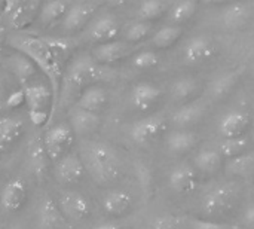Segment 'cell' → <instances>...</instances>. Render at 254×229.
Segmentation results:
<instances>
[{
	"label": "cell",
	"instance_id": "1",
	"mask_svg": "<svg viewBox=\"0 0 254 229\" xmlns=\"http://www.w3.org/2000/svg\"><path fill=\"white\" fill-rule=\"evenodd\" d=\"M7 45L13 48L16 52H21L25 57H28L36 64V67L40 69L48 76L54 94V106H52L54 110L55 103H58L61 77H63L58 49L54 48L48 40L30 34H13L7 39Z\"/></svg>",
	"mask_w": 254,
	"mask_h": 229
},
{
	"label": "cell",
	"instance_id": "2",
	"mask_svg": "<svg viewBox=\"0 0 254 229\" xmlns=\"http://www.w3.org/2000/svg\"><path fill=\"white\" fill-rule=\"evenodd\" d=\"M107 76V69L97 63L92 55H80L74 58L68 67L65 69L63 77H61V86H60V103L61 106H65L68 103H73L74 98L80 95V92L94 85L98 80H104Z\"/></svg>",
	"mask_w": 254,
	"mask_h": 229
},
{
	"label": "cell",
	"instance_id": "3",
	"mask_svg": "<svg viewBox=\"0 0 254 229\" xmlns=\"http://www.w3.org/2000/svg\"><path fill=\"white\" fill-rule=\"evenodd\" d=\"M83 165L91 177L101 185L115 182L119 174V159L113 148L101 142H88L83 146Z\"/></svg>",
	"mask_w": 254,
	"mask_h": 229
},
{
	"label": "cell",
	"instance_id": "4",
	"mask_svg": "<svg viewBox=\"0 0 254 229\" xmlns=\"http://www.w3.org/2000/svg\"><path fill=\"white\" fill-rule=\"evenodd\" d=\"M74 142V133L68 124H58L43 136V146L48 158L54 162L61 159Z\"/></svg>",
	"mask_w": 254,
	"mask_h": 229
},
{
	"label": "cell",
	"instance_id": "5",
	"mask_svg": "<svg viewBox=\"0 0 254 229\" xmlns=\"http://www.w3.org/2000/svg\"><path fill=\"white\" fill-rule=\"evenodd\" d=\"M132 45L134 43H129L127 40H110L104 43H97L91 51V55L97 63L107 66V64L118 63L127 58L128 55H131L134 51Z\"/></svg>",
	"mask_w": 254,
	"mask_h": 229
},
{
	"label": "cell",
	"instance_id": "6",
	"mask_svg": "<svg viewBox=\"0 0 254 229\" xmlns=\"http://www.w3.org/2000/svg\"><path fill=\"white\" fill-rule=\"evenodd\" d=\"M216 54L214 42L207 36H195L189 39L183 48V61L188 66H198L211 60Z\"/></svg>",
	"mask_w": 254,
	"mask_h": 229
},
{
	"label": "cell",
	"instance_id": "7",
	"mask_svg": "<svg viewBox=\"0 0 254 229\" xmlns=\"http://www.w3.org/2000/svg\"><path fill=\"white\" fill-rule=\"evenodd\" d=\"M165 128V118L162 115H150L138 119L131 127V139L138 145H146L158 139Z\"/></svg>",
	"mask_w": 254,
	"mask_h": 229
},
{
	"label": "cell",
	"instance_id": "8",
	"mask_svg": "<svg viewBox=\"0 0 254 229\" xmlns=\"http://www.w3.org/2000/svg\"><path fill=\"white\" fill-rule=\"evenodd\" d=\"M58 204L65 219H70L74 222L86 219L91 213L89 201L86 200L85 195L76 191H64L58 198Z\"/></svg>",
	"mask_w": 254,
	"mask_h": 229
},
{
	"label": "cell",
	"instance_id": "9",
	"mask_svg": "<svg viewBox=\"0 0 254 229\" xmlns=\"http://www.w3.org/2000/svg\"><path fill=\"white\" fill-rule=\"evenodd\" d=\"M28 188L24 179L15 177L4 185L0 194V206L7 213L18 212L27 201Z\"/></svg>",
	"mask_w": 254,
	"mask_h": 229
},
{
	"label": "cell",
	"instance_id": "10",
	"mask_svg": "<svg viewBox=\"0 0 254 229\" xmlns=\"http://www.w3.org/2000/svg\"><path fill=\"white\" fill-rule=\"evenodd\" d=\"M55 179L61 185H74L85 174L83 161L76 153H67L57 161L55 165Z\"/></svg>",
	"mask_w": 254,
	"mask_h": 229
},
{
	"label": "cell",
	"instance_id": "11",
	"mask_svg": "<svg viewBox=\"0 0 254 229\" xmlns=\"http://www.w3.org/2000/svg\"><path fill=\"white\" fill-rule=\"evenodd\" d=\"M118 34H119V22L110 13H104V15L95 18L94 21H91V24L86 30L88 39L95 43H104V42L115 40V37Z\"/></svg>",
	"mask_w": 254,
	"mask_h": 229
},
{
	"label": "cell",
	"instance_id": "12",
	"mask_svg": "<svg viewBox=\"0 0 254 229\" xmlns=\"http://www.w3.org/2000/svg\"><path fill=\"white\" fill-rule=\"evenodd\" d=\"M237 192L231 185H220L211 189L202 200V210L207 215H219L232 206Z\"/></svg>",
	"mask_w": 254,
	"mask_h": 229
},
{
	"label": "cell",
	"instance_id": "13",
	"mask_svg": "<svg viewBox=\"0 0 254 229\" xmlns=\"http://www.w3.org/2000/svg\"><path fill=\"white\" fill-rule=\"evenodd\" d=\"M68 125L71 127L74 136H88L98 130L101 125V118L95 112H89L73 106L68 112Z\"/></svg>",
	"mask_w": 254,
	"mask_h": 229
},
{
	"label": "cell",
	"instance_id": "14",
	"mask_svg": "<svg viewBox=\"0 0 254 229\" xmlns=\"http://www.w3.org/2000/svg\"><path fill=\"white\" fill-rule=\"evenodd\" d=\"M250 125V115L243 110H231L226 112L219 124H217V131L223 139H232V137H240L243 133L247 130Z\"/></svg>",
	"mask_w": 254,
	"mask_h": 229
},
{
	"label": "cell",
	"instance_id": "15",
	"mask_svg": "<svg viewBox=\"0 0 254 229\" xmlns=\"http://www.w3.org/2000/svg\"><path fill=\"white\" fill-rule=\"evenodd\" d=\"M95 12V6L92 3H74L70 7H67L64 16H63V28L65 31H79L83 28L92 18Z\"/></svg>",
	"mask_w": 254,
	"mask_h": 229
},
{
	"label": "cell",
	"instance_id": "16",
	"mask_svg": "<svg viewBox=\"0 0 254 229\" xmlns=\"http://www.w3.org/2000/svg\"><path fill=\"white\" fill-rule=\"evenodd\" d=\"M207 110V104L202 100H196L188 104H183L182 107H179L174 115H173V124L179 128V130H186L195 124H198L202 116L205 115Z\"/></svg>",
	"mask_w": 254,
	"mask_h": 229
},
{
	"label": "cell",
	"instance_id": "17",
	"mask_svg": "<svg viewBox=\"0 0 254 229\" xmlns=\"http://www.w3.org/2000/svg\"><path fill=\"white\" fill-rule=\"evenodd\" d=\"M170 188L177 194H188L196 188V173L189 164H180L168 176Z\"/></svg>",
	"mask_w": 254,
	"mask_h": 229
},
{
	"label": "cell",
	"instance_id": "18",
	"mask_svg": "<svg viewBox=\"0 0 254 229\" xmlns=\"http://www.w3.org/2000/svg\"><path fill=\"white\" fill-rule=\"evenodd\" d=\"M24 95H25V104L28 110H48V107L54 106V94L49 86L45 83H34V85H25Z\"/></svg>",
	"mask_w": 254,
	"mask_h": 229
},
{
	"label": "cell",
	"instance_id": "19",
	"mask_svg": "<svg viewBox=\"0 0 254 229\" xmlns=\"http://www.w3.org/2000/svg\"><path fill=\"white\" fill-rule=\"evenodd\" d=\"M39 221L45 229H58L65 224V216L61 212L60 204L49 195H45L39 206Z\"/></svg>",
	"mask_w": 254,
	"mask_h": 229
},
{
	"label": "cell",
	"instance_id": "20",
	"mask_svg": "<svg viewBox=\"0 0 254 229\" xmlns=\"http://www.w3.org/2000/svg\"><path fill=\"white\" fill-rule=\"evenodd\" d=\"M161 97V89L150 82H140L131 91V104L137 110L150 109Z\"/></svg>",
	"mask_w": 254,
	"mask_h": 229
},
{
	"label": "cell",
	"instance_id": "21",
	"mask_svg": "<svg viewBox=\"0 0 254 229\" xmlns=\"http://www.w3.org/2000/svg\"><path fill=\"white\" fill-rule=\"evenodd\" d=\"M6 63H7L10 73L16 77V80L22 86L27 85V82L36 75V70H37L36 64L21 52H15L13 55L7 57Z\"/></svg>",
	"mask_w": 254,
	"mask_h": 229
},
{
	"label": "cell",
	"instance_id": "22",
	"mask_svg": "<svg viewBox=\"0 0 254 229\" xmlns=\"http://www.w3.org/2000/svg\"><path fill=\"white\" fill-rule=\"evenodd\" d=\"M106 103H107L106 89L98 86V85H91L80 92V95L74 101V106L85 109V110H89V112L98 113L106 106Z\"/></svg>",
	"mask_w": 254,
	"mask_h": 229
},
{
	"label": "cell",
	"instance_id": "23",
	"mask_svg": "<svg viewBox=\"0 0 254 229\" xmlns=\"http://www.w3.org/2000/svg\"><path fill=\"white\" fill-rule=\"evenodd\" d=\"M252 16V10L246 3H231L222 12V24L229 30H238L244 27Z\"/></svg>",
	"mask_w": 254,
	"mask_h": 229
},
{
	"label": "cell",
	"instance_id": "24",
	"mask_svg": "<svg viewBox=\"0 0 254 229\" xmlns=\"http://www.w3.org/2000/svg\"><path fill=\"white\" fill-rule=\"evenodd\" d=\"M132 204V198L125 191H110L103 198V209L107 215L122 216L125 215Z\"/></svg>",
	"mask_w": 254,
	"mask_h": 229
},
{
	"label": "cell",
	"instance_id": "25",
	"mask_svg": "<svg viewBox=\"0 0 254 229\" xmlns=\"http://www.w3.org/2000/svg\"><path fill=\"white\" fill-rule=\"evenodd\" d=\"M198 143V136L188 130H176L167 137V146L173 153H186Z\"/></svg>",
	"mask_w": 254,
	"mask_h": 229
},
{
	"label": "cell",
	"instance_id": "26",
	"mask_svg": "<svg viewBox=\"0 0 254 229\" xmlns=\"http://www.w3.org/2000/svg\"><path fill=\"white\" fill-rule=\"evenodd\" d=\"M183 36V27L176 24H168L156 30L152 36V45L159 49H168L174 46Z\"/></svg>",
	"mask_w": 254,
	"mask_h": 229
},
{
	"label": "cell",
	"instance_id": "27",
	"mask_svg": "<svg viewBox=\"0 0 254 229\" xmlns=\"http://www.w3.org/2000/svg\"><path fill=\"white\" fill-rule=\"evenodd\" d=\"M240 70H231L226 73H222L220 76H217L216 79H213V82L210 83L208 92L213 98H223L226 97L234 86L237 85L238 79H240Z\"/></svg>",
	"mask_w": 254,
	"mask_h": 229
},
{
	"label": "cell",
	"instance_id": "28",
	"mask_svg": "<svg viewBox=\"0 0 254 229\" xmlns=\"http://www.w3.org/2000/svg\"><path fill=\"white\" fill-rule=\"evenodd\" d=\"M226 171L234 176L249 177L254 173V152L253 153H241L238 156L229 158L226 164Z\"/></svg>",
	"mask_w": 254,
	"mask_h": 229
},
{
	"label": "cell",
	"instance_id": "29",
	"mask_svg": "<svg viewBox=\"0 0 254 229\" xmlns=\"http://www.w3.org/2000/svg\"><path fill=\"white\" fill-rule=\"evenodd\" d=\"M46 159L48 153L45 151L43 142H33L28 148V161L33 168V173L37 176V179H42L46 171Z\"/></svg>",
	"mask_w": 254,
	"mask_h": 229
},
{
	"label": "cell",
	"instance_id": "30",
	"mask_svg": "<svg viewBox=\"0 0 254 229\" xmlns=\"http://www.w3.org/2000/svg\"><path fill=\"white\" fill-rule=\"evenodd\" d=\"M67 10V3L64 0H48L39 13V21L42 25H51L57 19L63 18Z\"/></svg>",
	"mask_w": 254,
	"mask_h": 229
},
{
	"label": "cell",
	"instance_id": "31",
	"mask_svg": "<svg viewBox=\"0 0 254 229\" xmlns=\"http://www.w3.org/2000/svg\"><path fill=\"white\" fill-rule=\"evenodd\" d=\"M198 10L196 0H179L170 10V19L173 24L180 25L188 22Z\"/></svg>",
	"mask_w": 254,
	"mask_h": 229
},
{
	"label": "cell",
	"instance_id": "32",
	"mask_svg": "<svg viewBox=\"0 0 254 229\" xmlns=\"http://www.w3.org/2000/svg\"><path fill=\"white\" fill-rule=\"evenodd\" d=\"M222 164V153L219 149H204L195 156V165L204 173H214Z\"/></svg>",
	"mask_w": 254,
	"mask_h": 229
},
{
	"label": "cell",
	"instance_id": "33",
	"mask_svg": "<svg viewBox=\"0 0 254 229\" xmlns=\"http://www.w3.org/2000/svg\"><path fill=\"white\" fill-rule=\"evenodd\" d=\"M198 89V80L192 76L177 77L171 85V95L176 100H186L192 97Z\"/></svg>",
	"mask_w": 254,
	"mask_h": 229
},
{
	"label": "cell",
	"instance_id": "34",
	"mask_svg": "<svg viewBox=\"0 0 254 229\" xmlns=\"http://www.w3.org/2000/svg\"><path fill=\"white\" fill-rule=\"evenodd\" d=\"M24 130V124L18 118H1L0 119V142L13 143Z\"/></svg>",
	"mask_w": 254,
	"mask_h": 229
},
{
	"label": "cell",
	"instance_id": "35",
	"mask_svg": "<svg viewBox=\"0 0 254 229\" xmlns=\"http://www.w3.org/2000/svg\"><path fill=\"white\" fill-rule=\"evenodd\" d=\"M247 148H249V140L244 136H240L232 139H223V142L219 146V152L222 153V156L234 158L244 153Z\"/></svg>",
	"mask_w": 254,
	"mask_h": 229
},
{
	"label": "cell",
	"instance_id": "36",
	"mask_svg": "<svg viewBox=\"0 0 254 229\" xmlns=\"http://www.w3.org/2000/svg\"><path fill=\"white\" fill-rule=\"evenodd\" d=\"M152 28H153L152 21H143V19L135 21L125 30V40L129 43H138L150 34Z\"/></svg>",
	"mask_w": 254,
	"mask_h": 229
},
{
	"label": "cell",
	"instance_id": "37",
	"mask_svg": "<svg viewBox=\"0 0 254 229\" xmlns=\"http://www.w3.org/2000/svg\"><path fill=\"white\" fill-rule=\"evenodd\" d=\"M167 6L162 0H143L138 7V18L143 21H155L165 12Z\"/></svg>",
	"mask_w": 254,
	"mask_h": 229
},
{
	"label": "cell",
	"instance_id": "38",
	"mask_svg": "<svg viewBox=\"0 0 254 229\" xmlns=\"http://www.w3.org/2000/svg\"><path fill=\"white\" fill-rule=\"evenodd\" d=\"M161 58L155 51H138L134 54L132 58V66L138 70H149L153 69L159 64Z\"/></svg>",
	"mask_w": 254,
	"mask_h": 229
},
{
	"label": "cell",
	"instance_id": "39",
	"mask_svg": "<svg viewBox=\"0 0 254 229\" xmlns=\"http://www.w3.org/2000/svg\"><path fill=\"white\" fill-rule=\"evenodd\" d=\"M22 103H25V95H24V88L13 91L7 98H6V107L7 109H16L18 106H21Z\"/></svg>",
	"mask_w": 254,
	"mask_h": 229
},
{
	"label": "cell",
	"instance_id": "40",
	"mask_svg": "<svg viewBox=\"0 0 254 229\" xmlns=\"http://www.w3.org/2000/svg\"><path fill=\"white\" fill-rule=\"evenodd\" d=\"M30 121L34 127H43L48 122L49 113L48 110H28Z\"/></svg>",
	"mask_w": 254,
	"mask_h": 229
},
{
	"label": "cell",
	"instance_id": "41",
	"mask_svg": "<svg viewBox=\"0 0 254 229\" xmlns=\"http://www.w3.org/2000/svg\"><path fill=\"white\" fill-rule=\"evenodd\" d=\"M243 224L249 229H254V203L246 207L243 215Z\"/></svg>",
	"mask_w": 254,
	"mask_h": 229
},
{
	"label": "cell",
	"instance_id": "42",
	"mask_svg": "<svg viewBox=\"0 0 254 229\" xmlns=\"http://www.w3.org/2000/svg\"><path fill=\"white\" fill-rule=\"evenodd\" d=\"M193 229H223L225 225L217 222H208V221H193L192 224Z\"/></svg>",
	"mask_w": 254,
	"mask_h": 229
},
{
	"label": "cell",
	"instance_id": "43",
	"mask_svg": "<svg viewBox=\"0 0 254 229\" xmlns=\"http://www.w3.org/2000/svg\"><path fill=\"white\" fill-rule=\"evenodd\" d=\"M155 229H176L174 227V222L168 218H161L156 221L155 224Z\"/></svg>",
	"mask_w": 254,
	"mask_h": 229
},
{
	"label": "cell",
	"instance_id": "44",
	"mask_svg": "<svg viewBox=\"0 0 254 229\" xmlns=\"http://www.w3.org/2000/svg\"><path fill=\"white\" fill-rule=\"evenodd\" d=\"M95 229H121V227L116 225V224L109 222V224H101V225H98Z\"/></svg>",
	"mask_w": 254,
	"mask_h": 229
},
{
	"label": "cell",
	"instance_id": "45",
	"mask_svg": "<svg viewBox=\"0 0 254 229\" xmlns=\"http://www.w3.org/2000/svg\"><path fill=\"white\" fill-rule=\"evenodd\" d=\"M104 1L110 6H121V4H125L128 0H104Z\"/></svg>",
	"mask_w": 254,
	"mask_h": 229
},
{
	"label": "cell",
	"instance_id": "46",
	"mask_svg": "<svg viewBox=\"0 0 254 229\" xmlns=\"http://www.w3.org/2000/svg\"><path fill=\"white\" fill-rule=\"evenodd\" d=\"M204 3H208V4H220V3H225V1H229V0H202Z\"/></svg>",
	"mask_w": 254,
	"mask_h": 229
},
{
	"label": "cell",
	"instance_id": "47",
	"mask_svg": "<svg viewBox=\"0 0 254 229\" xmlns=\"http://www.w3.org/2000/svg\"><path fill=\"white\" fill-rule=\"evenodd\" d=\"M223 229H243V228H240V227H237V225H232V227H225Z\"/></svg>",
	"mask_w": 254,
	"mask_h": 229
},
{
	"label": "cell",
	"instance_id": "48",
	"mask_svg": "<svg viewBox=\"0 0 254 229\" xmlns=\"http://www.w3.org/2000/svg\"><path fill=\"white\" fill-rule=\"evenodd\" d=\"M7 229H21L19 227H10V228H7Z\"/></svg>",
	"mask_w": 254,
	"mask_h": 229
},
{
	"label": "cell",
	"instance_id": "49",
	"mask_svg": "<svg viewBox=\"0 0 254 229\" xmlns=\"http://www.w3.org/2000/svg\"><path fill=\"white\" fill-rule=\"evenodd\" d=\"M253 76H254V69H253Z\"/></svg>",
	"mask_w": 254,
	"mask_h": 229
}]
</instances>
